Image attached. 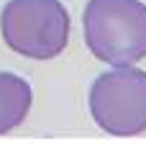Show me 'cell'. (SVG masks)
<instances>
[{
	"mask_svg": "<svg viewBox=\"0 0 146 144\" xmlns=\"http://www.w3.org/2000/svg\"><path fill=\"white\" fill-rule=\"evenodd\" d=\"M87 49L110 67L136 64L146 57V3L87 0L82 13Z\"/></svg>",
	"mask_w": 146,
	"mask_h": 144,
	"instance_id": "obj_1",
	"label": "cell"
},
{
	"mask_svg": "<svg viewBox=\"0 0 146 144\" xmlns=\"http://www.w3.org/2000/svg\"><path fill=\"white\" fill-rule=\"evenodd\" d=\"M31 100L33 93L23 77L13 72H0V134H8L26 121Z\"/></svg>",
	"mask_w": 146,
	"mask_h": 144,
	"instance_id": "obj_4",
	"label": "cell"
},
{
	"mask_svg": "<svg viewBox=\"0 0 146 144\" xmlns=\"http://www.w3.org/2000/svg\"><path fill=\"white\" fill-rule=\"evenodd\" d=\"M0 33L21 57L54 59L69 41V13L59 0H10L0 13Z\"/></svg>",
	"mask_w": 146,
	"mask_h": 144,
	"instance_id": "obj_2",
	"label": "cell"
},
{
	"mask_svg": "<svg viewBox=\"0 0 146 144\" xmlns=\"http://www.w3.org/2000/svg\"><path fill=\"white\" fill-rule=\"evenodd\" d=\"M90 113L113 137L146 131V72L126 64L98 75L90 88Z\"/></svg>",
	"mask_w": 146,
	"mask_h": 144,
	"instance_id": "obj_3",
	"label": "cell"
}]
</instances>
